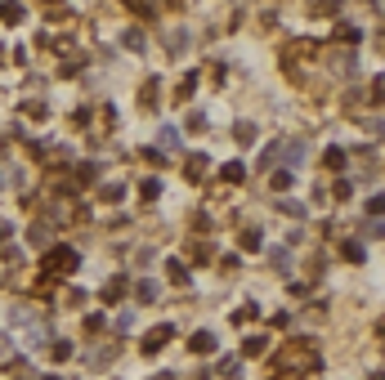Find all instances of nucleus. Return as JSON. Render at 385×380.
Masks as SVG:
<instances>
[{"mask_svg": "<svg viewBox=\"0 0 385 380\" xmlns=\"http://www.w3.org/2000/svg\"><path fill=\"white\" fill-rule=\"evenodd\" d=\"M211 349H215V336L211 331H197L193 336V354H211Z\"/></svg>", "mask_w": 385, "mask_h": 380, "instance_id": "obj_2", "label": "nucleus"}, {"mask_svg": "<svg viewBox=\"0 0 385 380\" xmlns=\"http://www.w3.org/2000/svg\"><path fill=\"white\" fill-rule=\"evenodd\" d=\"M171 336H175V331H171V327H157V331H153V336H148V340H144V349H148V354H153V349H162V345H166V340H171Z\"/></svg>", "mask_w": 385, "mask_h": 380, "instance_id": "obj_1", "label": "nucleus"}]
</instances>
